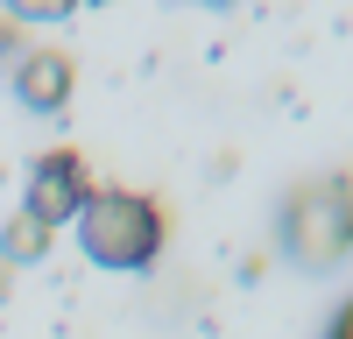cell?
Here are the masks:
<instances>
[{
	"instance_id": "7a4b0ae2",
	"label": "cell",
	"mask_w": 353,
	"mask_h": 339,
	"mask_svg": "<svg viewBox=\"0 0 353 339\" xmlns=\"http://www.w3.org/2000/svg\"><path fill=\"white\" fill-rule=\"evenodd\" d=\"M283 234H290V254H297L304 269H332L353 247V184L346 177H311L290 198Z\"/></svg>"
},
{
	"instance_id": "8992f818",
	"label": "cell",
	"mask_w": 353,
	"mask_h": 339,
	"mask_svg": "<svg viewBox=\"0 0 353 339\" xmlns=\"http://www.w3.org/2000/svg\"><path fill=\"white\" fill-rule=\"evenodd\" d=\"M332 339H353V304L339 311V325H332Z\"/></svg>"
},
{
	"instance_id": "6da1fadb",
	"label": "cell",
	"mask_w": 353,
	"mask_h": 339,
	"mask_svg": "<svg viewBox=\"0 0 353 339\" xmlns=\"http://www.w3.org/2000/svg\"><path fill=\"white\" fill-rule=\"evenodd\" d=\"M78 234L99 269H149L163 247V212L134 191H92L78 212Z\"/></svg>"
},
{
	"instance_id": "277c9868",
	"label": "cell",
	"mask_w": 353,
	"mask_h": 339,
	"mask_svg": "<svg viewBox=\"0 0 353 339\" xmlns=\"http://www.w3.org/2000/svg\"><path fill=\"white\" fill-rule=\"evenodd\" d=\"M14 92H21V106L57 113V106L71 99V56L64 50H28L21 71H14Z\"/></svg>"
},
{
	"instance_id": "3957f363",
	"label": "cell",
	"mask_w": 353,
	"mask_h": 339,
	"mask_svg": "<svg viewBox=\"0 0 353 339\" xmlns=\"http://www.w3.org/2000/svg\"><path fill=\"white\" fill-rule=\"evenodd\" d=\"M85 198H92V191H85V163L71 149H50L36 163V177H28V212L21 219H36L43 234H50V226H64V219L85 212Z\"/></svg>"
},
{
	"instance_id": "5b68a950",
	"label": "cell",
	"mask_w": 353,
	"mask_h": 339,
	"mask_svg": "<svg viewBox=\"0 0 353 339\" xmlns=\"http://www.w3.org/2000/svg\"><path fill=\"white\" fill-rule=\"evenodd\" d=\"M43 247H50V234H43L36 219H14V226H8V240H0V254H8V262H36Z\"/></svg>"
}]
</instances>
